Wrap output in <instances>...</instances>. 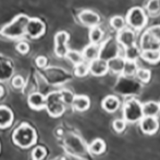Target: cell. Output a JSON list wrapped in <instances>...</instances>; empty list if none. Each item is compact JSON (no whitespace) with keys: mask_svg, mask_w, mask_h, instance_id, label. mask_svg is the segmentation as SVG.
Segmentation results:
<instances>
[{"mask_svg":"<svg viewBox=\"0 0 160 160\" xmlns=\"http://www.w3.org/2000/svg\"><path fill=\"white\" fill-rule=\"evenodd\" d=\"M29 20V17L26 15H19L10 23L2 28V29L0 30V34L8 39H19L26 34L27 26Z\"/></svg>","mask_w":160,"mask_h":160,"instance_id":"cell-1","label":"cell"},{"mask_svg":"<svg viewBox=\"0 0 160 160\" xmlns=\"http://www.w3.org/2000/svg\"><path fill=\"white\" fill-rule=\"evenodd\" d=\"M14 143L22 148H28L34 145L37 141L35 130L27 123L20 125L12 135Z\"/></svg>","mask_w":160,"mask_h":160,"instance_id":"cell-2","label":"cell"},{"mask_svg":"<svg viewBox=\"0 0 160 160\" xmlns=\"http://www.w3.org/2000/svg\"><path fill=\"white\" fill-rule=\"evenodd\" d=\"M46 109L48 114L53 118H58L63 114L65 107L61 92H52L46 95Z\"/></svg>","mask_w":160,"mask_h":160,"instance_id":"cell-3","label":"cell"},{"mask_svg":"<svg viewBox=\"0 0 160 160\" xmlns=\"http://www.w3.org/2000/svg\"><path fill=\"white\" fill-rule=\"evenodd\" d=\"M123 117L124 120L128 122H141V120L144 118L143 107L141 102L132 98L130 100L126 102L123 108Z\"/></svg>","mask_w":160,"mask_h":160,"instance_id":"cell-4","label":"cell"},{"mask_svg":"<svg viewBox=\"0 0 160 160\" xmlns=\"http://www.w3.org/2000/svg\"><path fill=\"white\" fill-rule=\"evenodd\" d=\"M126 21L128 24L133 28L140 30L147 25V17L141 8L134 7L128 11Z\"/></svg>","mask_w":160,"mask_h":160,"instance_id":"cell-5","label":"cell"},{"mask_svg":"<svg viewBox=\"0 0 160 160\" xmlns=\"http://www.w3.org/2000/svg\"><path fill=\"white\" fill-rule=\"evenodd\" d=\"M141 51H160V41L149 29L141 36Z\"/></svg>","mask_w":160,"mask_h":160,"instance_id":"cell-6","label":"cell"},{"mask_svg":"<svg viewBox=\"0 0 160 160\" xmlns=\"http://www.w3.org/2000/svg\"><path fill=\"white\" fill-rule=\"evenodd\" d=\"M68 41H69V34L61 31L55 36V52L58 57L63 58L66 57L69 52L68 48Z\"/></svg>","mask_w":160,"mask_h":160,"instance_id":"cell-7","label":"cell"},{"mask_svg":"<svg viewBox=\"0 0 160 160\" xmlns=\"http://www.w3.org/2000/svg\"><path fill=\"white\" fill-rule=\"evenodd\" d=\"M46 31V25L38 18H30L26 29V34L32 39H37L44 34Z\"/></svg>","mask_w":160,"mask_h":160,"instance_id":"cell-8","label":"cell"},{"mask_svg":"<svg viewBox=\"0 0 160 160\" xmlns=\"http://www.w3.org/2000/svg\"><path fill=\"white\" fill-rule=\"evenodd\" d=\"M79 20L83 25L90 27L92 28L98 26V23L100 22V17L98 14L95 13L93 11L86 10L79 14Z\"/></svg>","mask_w":160,"mask_h":160,"instance_id":"cell-9","label":"cell"},{"mask_svg":"<svg viewBox=\"0 0 160 160\" xmlns=\"http://www.w3.org/2000/svg\"><path fill=\"white\" fill-rule=\"evenodd\" d=\"M118 40L120 45L124 47L125 49L135 45L136 36L132 29L129 28H123L121 30L118 35Z\"/></svg>","mask_w":160,"mask_h":160,"instance_id":"cell-10","label":"cell"},{"mask_svg":"<svg viewBox=\"0 0 160 160\" xmlns=\"http://www.w3.org/2000/svg\"><path fill=\"white\" fill-rule=\"evenodd\" d=\"M109 70L107 60L99 58L95 59L89 63V71L95 76H102L105 75Z\"/></svg>","mask_w":160,"mask_h":160,"instance_id":"cell-11","label":"cell"},{"mask_svg":"<svg viewBox=\"0 0 160 160\" xmlns=\"http://www.w3.org/2000/svg\"><path fill=\"white\" fill-rule=\"evenodd\" d=\"M159 123L157 118L144 117L141 120V128L143 133L147 134H153L158 129Z\"/></svg>","mask_w":160,"mask_h":160,"instance_id":"cell-12","label":"cell"},{"mask_svg":"<svg viewBox=\"0 0 160 160\" xmlns=\"http://www.w3.org/2000/svg\"><path fill=\"white\" fill-rule=\"evenodd\" d=\"M13 112L4 105L0 106V128H9L13 122Z\"/></svg>","mask_w":160,"mask_h":160,"instance_id":"cell-13","label":"cell"},{"mask_svg":"<svg viewBox=\"0 0 160 160\" xmlns=\"http://www.w3.org/2000/svg\"><path fill=\"white\" fill-rule=\"evenodd\" d=\"M101 54V47L98 44H91L86 47L82 55L84 57V59L91 62L95 59H98L100 58Z\"/></svg>","mask_w":160,"mask_h":160,"instance_id":"cell-14","label":"cell"},{"mask_svg":"<svg viewBox=\"0 0 160 160\" xmlns=\"http://www.w3.org/2000/svg\"><path fill=\"white\" fill-rule=\"evenodd\" d=\"M28 105L33 110H42L46 108V97L39 92H33L29 95Z\"/></svg>","mask_w":160,"mask_h":160,"instance_id":"cell-15","label":"cell"},{"mask_svg":"<svg viewBox=\"0 0 160 160\" xmlns=\"http://www.w3.org/2000/svg\"><path fill=\"white\" fill-rule=\"evenodd\" d=\"M125 62H126V59L122 58L121 57H113L111 58L108 59L107 63L109 70H111L115 74L122 73Z\"/></svg>","mask_w":160,"mask_h":160,"instance_id":"cell-16","label":"cell"},{"mask_svg":"<svg viewBox=\"0 0 160 160\" xmlns=\"http://www.w3.org/2000/svg\"><path fill=\"white\" fill-rule=\"evenodd\" d=\"M102 106L107 112L112 113L118 110V108L120 106V101L116 96L110 95L103 100Z\"/></svg>","mask_w":160,"mask_h":160,"instance_id":"cell-17","label":"cell"},{"mask_svg":"<svg viewBox=\"0 0 160 160\" xmlns=\"http://www.w3.org/2000/svg\"><path fill=\"white\" fill-rule=\"evenodd\" d=\"M144 117L156 118L160 111V105L155 101H149L142 105Z\"/></svg>","mask_w":160,"mask_h":160,"instance_id":"cell-18","label":"cell"},{"mask_svg":"<svg viewBox=\"0 0 160 160\" xmlns=\"http://www.w3.org/2000/svg\"><path fill=\"white\" fill-rule=\"evenodd\" d=\"M72 105L75 107V110L79 111H84L89 108L90 100L87 96L78 95V96H75Z\"/></svg>","mask_w":160,"mask_h":160,"instance_id":"cell-19","label":"cell"},{"mask_svg":"<svg viewBox=\"0 0 160 160\" xmlns=\"http://www.w3.org/2000/svg\"><path fill=\"white\" fill-rule=\"evenodd\" d=\"M141 58L150 63H156L160 61V51H141Z\"/></svg>","mask_w":160,"mask_h":160,"instance_id":"cell-20","label":"cell"},{"mask_svg":"<svg viewBox=\"0 0 160 160\" xmlns=\"http://www.w3.org/2000/svg\"><path fill=\"white\" fill-rule=\"evenodd\" d=\"M125 59L128 61H134L135 62L138 59V58L141 57V51L139 47L135 46L128 47L125 49Z\"/></svg>","mask_w":160,"mask_h":160,"instance_id":"cell-21","label":"cell"},{"mask_svg":"<svg viewBox=\"0 0 160 160\" xmlns=\"http://www.w3.org/2000/svg\"><path fill=\"white\" fill-rule=\"evenodd\" d=\"M65 58L67 59H69V61L72 63H74L75 65L82 63L85 60L84 57L82 55V53H80L77 51H72V50H69V52L67 53Z\"/></svg>","mask_w":160,"mask_h":160,"instance_id":"cell-22","label":"cell"},{"mask_svg":"<svg viewBox=\"0 0 160 160\" xmlns=\"http://www.w3.org/2000/svg\"><path fill=\"white\" fill-rule=\"evenodd\" d=\"M89 149L93 154H101L105 150V144L100 139H97L91 143Z\"/></svg>","mask_w":160,"mask_h":160,"instance_id":"cell-23","label":"cell"},{"mask_svg":"<svg viewBox=\"0 0 160 160\" xmlns=\"http://www.w3.org/2000/svg\"><path fill=\"white\" fill-rule=\"evenodd\" d=\"M137 70L138 66L136 64V62L126 60L124 68H123V70H122V74L125 76H132V75H136Z\"/></svg>","mask_w":160,"mask_h":160,"instance_id":"cell-24","label":"cell"},{"mask_svg":"<svg viewBox=\"0 0 160 160\" xmlns=\"http://www.w3.org/2000/svg\"><path fill=\"white\" fill-rule=\"evenodd\" d=\"M103 31L98 27L92 28L89 33V39L91 40L92 44H98V42H100V40L103 39Z\"/></svg>","mask_w":160,"mask_h":160,"instance_id":"cell-25","label":"cell"},{"mask_svg":"<svg viewBox=\"0 0 160 160\" xmlns=\"http://www.w3.org/2000/svg\"><path fill=\"white\" fill-rule=\"evenodd\" d=\"M147 10L151 15H157L160 12V0H149L147 4Z\"/></svg>","mask_w":160,"mask_h":160,"instance_id":"cell-26","label":"cell"},{"mask_svg":"<svg viewBox=\"0 0 160 160\" xmlns=\"http://www.w3.org/2000/svg\"><path fill=\"white\" fill-rule=\"evenodd\" d=\"M111 25L114 29L118 30V31H121L124 28L125 26V21L120 16H116V17H112L111 20Z\"/></svg>","mask_w":160,"mask_h":160,"instance_id":"cell-27","label":"cell"},{"mask_svg":"<svg viewBox=\"0 0 160 160\" xmlns=\"http://www.w3.org/2000/svg\"><path fill=\"white\" fill-rule=\"evenodd\" d=\"M89 72V65H88L85 62H82L80 64L75 65V74L79 77H83L88 74Z\"/></svg>","mask_w":160,"mask_h":160,"instance_id":"cell-28","label":"cell"},{"mask_svg":"<svg viewBox=\"0 0 160 160\" xmlns=\"http://www.w3.org/2000/svg\"><path fill=\"white\" fill-rule=\"evenodd\" d=\"M46 151L42 147H37L32 152V158L33 160H43L46 157Z\"/></svg>","mask_w":160,"mask_h":160,"instance_id":"cell-29","label":"cell"},{"mask_svg":"<svg viewBox=\"0 0 160 160\" xmlns=\"http://www.w3.org/2000/svg\"><path fill=\"white\" fill-rule=\"evenodd\" d=\"M137 78L142 82H148L151 79V72L150 70L146 69H138L136 72Z\"/></svg>","mask_w":160,"mask_h":160,"instance_id":"cell-30","label":"cell"},{"mask_svg":"<svg viewBox=\"0 0 160 160\" xmlns=\"http://www.w3.org/2000/svg\"><path fill=\"white\" fill-rule=\"evenodd\" d=\"M126 127V121L123 119H117L113 122V128L118 133H121L125 129Z\"/></svg>","mask_w":160,"mask_h":160,"instance_id":"cell-31","label":"cell"},{"mask_svg":"<svg viewBox=\"0 0 160 160\" xmlns=\"http://www.w3.org/2000/svg\"><path fill=\"white\" fill-rule=\"evenodd\" d=\"M61 94H62V100L64 102V104H72L73 103V100H74V98L75 96L73 95L71 92L67 91V90H63V91H61Z\"/></svg>","mask_w":160,"mask_h":160,"instance_id":"cell-32","label":"cell"},{"mask_svg":"<svg viewBox=\"0 0 160 160\" xmlns=\"http://www.w3.org/2000/svg\"><path fill=\"white\" fill-rule=\"evenodd\" d=\"M24 79L21 76V75H17L12 79V86H13L15 88L20 89L22 88L23 86H24Z\"/></svg>","mask_w":160,"mask_h":160,"instance_id":"cell-33","label":"cell"},{"mask_svg":"<svg viewBox=\"0 0 160 160\" xmlns=\"http://www.w3.org/2000/svg\"><path fill=\"white\" fill-rule=\"evenodd\" d=\"M17 50L21 54H27L29 51V46L26 42H20L17 44Z\"/></svg>","mask_w":160,"mask_h":160,"instance_id":"cell-34","label":"cell"},{"mask_svg":"<svg viewBox=\"0 0 160 160\" xmlns=\"http://www.w3.org/2000/svg\"><path fill=\"white\" fill-rule=\"evenodd\" d=\"M35 62L39 68H44V67H46V63H47V59L43 56H39L36 58Z\"/></svg>","mask_w":160,"mask_h":160,"instance_id":"cell-35","label":"cell"},{"mask_svg":"<svg viewBox=\"0 0 160 160\" xmlns=\"http://www.w3.org/2000/svg\"><path fill=\"white\" fill-rule=\"evenodd\" d=\"M152 33H153L154 35L157 37L158 40L160 41V25L159 26H155V27H152V28H149Z\"/></svg>","mask_w":160,"mask_h":160,"instance_id":"cell-36","label":"cell"},{"mask_svg":"<svg viewBox=\"0 0 160 160\" xmlns=\"http://www.w3.org/2000/svg\"><path fill=\"white\" fill-rule=\"evenodd\" d=\"M3 88L1 87V86H0V98L3 96Z\"/></svg>","mask_w":160,"mask_h":160,"instance_id":"cell-37","label":"cell"},{"mask_svg":"<svg viewBox=\"0 0 160 160\" xmlns=\"http://www.w3.org/2000/svg\"><path fill=\"white\" fill-rule=\"evenodd\" d=\"M159 105H160V103H159Z\"/></svg>","mask_w":160,"mask_h":160,"instance_id":"cell-38","label":"cell"}]
</instances>
